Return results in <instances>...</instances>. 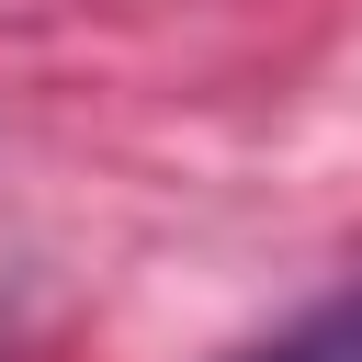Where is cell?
Returning a JSON list of instances; mask_svg holds the SVG:
<instances>
[{
	"label": "cell",
	"instance_id": "cell-1",
	"mask_svg": "<svg viewBox=\"0 0 362 362\" xmlns=\"http://www.w3.org/2000/svg\"><path fill=\"white\" fill-rule=\"evenodd\" d=\"M238 362H362V283L328 294V305H305L294 328H272V339L238 351Z\"/></svg>",
	"mask_w": 362,
	"mask_h": 362
}]
</instances>
